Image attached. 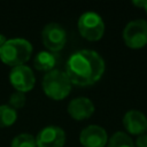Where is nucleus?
I'll use <instances>...</instances> for the list:
<instances>
[{"label": "nucleus", "instance_id": "nucleus-2", "mask_svg": "<svg viewBox=\"0 0 147 147\" xmlns=\"http://www.w3.org/2000/svg\"><path fill=\"white\" fill-rule=\"evenodd\" d=\"M32 55V45L24 38H11L0 47V59L10 67L23 65Z\"/></svg>", "mask_w": 147, "mask_h": 147}, {"label": "nucleus", "instance_id": "nucleus-12", "mask_svg": "<svg viewBox=\"0 0 147 147\" xmlns=\"http://www.w3.org/2000/svg\"><path fill=\"white\" fill-rule=\"evenodd\" d=\"M59 62V55L57 53L51 52V51H42L39 52L34 59H33V65L37 70L40 71H51L54 70L55 65Z\"/></svg>", "mask_w": 147, "mask_h": 147}, {"label": "nucleus", "instance_id": "nucleus-4", "mask_svg": "<svg viewBox=\"0 0 147 147\" xmlns=\"http://www.w3.org/2000/svg\"><path fill=\"white\" fill-rule=\"evenodd\" d=\"M77 25L82 37L90 41L100 40L105 33V22L95 11H86L82 14Z\"/></svg>", "mask_w": 147, "mask_h": 147}, {"label": "nucleus", "instance_id": "nucleus-1", "mask_svg": "<svg viewBox=\"0 0 147 147\" xmlns=\"http://www.w3.org/2000/svg\"><path fill=\"white\" fill-rule=\"evenodd\" d=\"M105 69V61L99 53L92 49H80L70 55L64 72L71 84L88 86L102 77Z\"/></svg>", "mask_w": 147, "mask_h": 147}, {"label": "nucleus", "instance_id": "nucleus-11", "mask_svg": "<svg viewBox=\"0 0 147 147\" xmlns=\"http://www.w3.org/2000/svg\"><path fill=\"white\" fill-rule=\"evenodd\" d=\"M94 113V103L85 96L72 99L68 105V114L76 121L88 118Z\"/></svg>", "mask_w": 147, "mask_h": 147}, {"label": "nucleus", "instance_id": "nucleus-8", "mask_svg": "<svg viewBox=\"0 0 147 147\" xmlns=\"http://www.w3.org/2000/svg\"><path fill=\"white\" fill-rule=\"evenodd\" d=\"M65 142V133L62 127L56 125H48L42 127L37 137V147H63Z\"/></svg>", "mask_w": 147, "mask_h": 147}, {"label": "nucleus", "instance_id": "nucleus-7", "mask_svg": "<svg viewBox=\"0 0 147 147\" xmlns=\"http://www.w3.org/2000/svg\"><path fill=\"white\" fill-rule=\"evenodd\" d=\"M9 82L16 91L25 93L33 88L36 83V77L32 69L23 64L11 68L9 72Z\"/></svg>", "mask_w": 147, "mask_h": 147}, {"label": "nucleus", "instance_id": "nucleus-10", "mask_svg": "<svg viewBox=\"0 0 147 147\" xmlns=\"http://www.w3.org/2000/svg\"><path fill=\"white\" fill-rule=\"evenodd\" d=\"M123 125L131 134H142L147 130V117L140 110H127L123 116Z\"/></svg>", "mask_w": 147, "mask_h": 147}, {"label": "nucleus", "instance_id": "nucleus-3", "mask_svg": "<svg viewBox=\"0 0 147 147\" xmlns=\"http://www.w3.org/2000/svg\"><path fill=\"white\" fill-rule=\"evenodd\" d=\"M41 86L45 94L53 100H62L67 98L71 91V82L65 72L59 69L46 72Z\"/></svg>", "mask_w": 147, "mask_h": 147}, {"label": "nucleus", "instance_id": "nucleus-17", "mask_svg": "<svg viewBox=\"0 0 147 147\" xmlns=\"http://www.w3.org/2000/svg\"><path fill=\"white\" fill-rule=\"evenodd\" d=\"M136 146L137 147H147V133H142L137 137Z\"/></svg>", "mask_w": 147, "mask_h": 147}, {"label": "nucleus", "instance_id": "nucleus-19", "mask_svg": "<svg viewBox=\"0 0 147 147\" xmlns=\"http://www.w3.org/2000/svg\"><path fill=\"white\" fill-rule=\"evenodd\" d=\"M7 41V38H6V36H3V34H0V47L5 44Z\"/></svg>", "mask_w": 147, "mask_h": 147}, {"label": "nucleus", "instance_id": "nucleus-5", "mask_svg": "<svg viewBox=\"0 0 147 147\" xmlns=\"http://www.w3.org/2000/svg\"><path fill=\"white\" fill-rule=\"evenodd\" d=\"M123 40L129 48L138 49L147 45V21H130L123 29Z\"/></svg>", "mask_w": 147, "mask_h": 147}, {"label": "nucleus", "instance_id": "nucleus-14", "mask_svg": "<svg viewBox=\"0 0 147 147\" xmlns=\"http://www.w3.org/2000/svg\"><path fill=\"white\" fill-rule=\"evenodd\" d=\"M17 119L16 109L9 105H0V127H7L13 125Z\"/></svg>", "mask_w": 147, "mask_h": 147}, {"label": "nucleus", "instance_id": "nucleus-13", "mask_svg": "<svg viewBox=\"0 0 147 147\" xmlns=\"http://www.w3.org/2000/svg\"><path fill=\"white\" fill-rule=\"evenodd\" d=\"M107 147H134V144L127 133L117 131L109 138Z\"/></svg>", "mask_w": 147, "mask_h": 147}, {"label": "nucleus", "instance_id": "nucleus-18", "mask_svg": "<svg viewBox=\"0 0 147 147\" xmlns=\"http://www.w3.org/2000/svg\"><path fill=\"white\" fill-rule=\"evenodd\" d=\"M132 5L136 6V7H141V8H144L145 5H146V0H133V1H132Z\"/></svg>", "mask_w": 147, "mask_h": 147}, {"label": "nucleus", "instance_id": "nucleus-15", "mask_svg": "<svg viewBox=\"0 0 147 147\" xmlns=\"http://www.w3.org/2000/svg\"><path fill=\"white\" fill-rule=\"evenodd\" d=\"M10 147H37L36 137L30 133L17 134L10 142Z\"/></svg>", "mask_w": 147, "mask_h": 147}, {"label": "nucleus", "instance_id": "nucleus-20", "mask_svg": "<svg viewBox=\"0 0 147 147\" xmlns=\"http://www.w3.org/2000/svg\"><path fill=\"white\" fill-rule=\"evenodd\" d=\"M144 9L146 10V13H147V0H146V5H145V7H144Z\"/></svg>", "mask_w": 147, "mask_h": 147}, {"label": "nucleus", "instance_id": "nucleus-16", "mask_svg": "<svg viewBox=\"0 0 147 147\" xmlns=\"http://www.w3.org/2000/svg\"><path fill=\"white\" fill-rule=\"evenodd\" d=\"M25 101H26L25 93L20 92V91H16V92L11 93L10 96H9V106L14 109L22 108L25 105Z\"/></svg>", "mask_w": 147, "mask_h": 147}, {"label": "nucleus", "instance_id": "nucleus-6", "mask_svg": "<svg viewBox=\"0 0 147 147\" xmlns=\"http://www.w3.org/2000/svg\"><path fill=\"white\" fill-rule=\"evenodd\" d=\"M41 40L47 51L56 53L64 47L67 42V32L61 24L52 22L44 26L41 31Z\"/></svg>", "mask_w": 147, "mask_h": 147}, {"label": "nucleus", "instance_id": "nucleus-9", "mask_svg": "<svg viewBox=\"0 0 147 147\" xmlns=\"http://www.w3.org/2000/svg\"><path fill=\"white\" fill-rule=\"evenodd\" d=\"M79 141L84 147H105L108 142V134L100 125H88L79 134Z\"/></svg>", "mask_w": 147, "mask_h": 147}]
</instances>
